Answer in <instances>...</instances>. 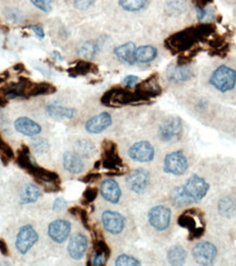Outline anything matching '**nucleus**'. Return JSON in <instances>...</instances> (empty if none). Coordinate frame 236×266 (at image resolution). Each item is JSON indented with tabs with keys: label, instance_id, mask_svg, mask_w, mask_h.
<instances>
[{
	"label": "nucleus",
	"instance_id": "nucleus-1",
	"mask_svg": "<svg viewBox=\"0 0 236 266\" xmlns=\"http://www.w3.org/2000/svg\"><path fill=\"white\" fill-rule=\"evenodd\" d=\"M211 32H212V28L210 26H200L198 28L187 29L169 36L166 39L165 46L173 53H183L188 51L199 37L207 36L211 34Z\"/></svg>",
	"mask_w": 236,
	"mask_h": 266
},
{
	"label": "nucleus",
	"instance_id": "nucleus-19",
	"mask_svg": "<svg viewBox=\"0 0 236 266\" xmlns=\"http://www.w3.org/2000/svg\"><path fill=\"white\" fill-rule=\"evenodd\" d=\"M14 128L18 132L27 136H35L42 131L40 126L28 117H20L15 120Z\"/></svg>",
	"mask_w": 236,
	"mask_h": 266
},
{
	"label": "nucleus",
	"instance_id": "nucleus-8",
	"mask_svg": "<svg viewBox=\"0 0 236 266\" xmlns=\"http://www.w3.org/2000/svg\"><path fill=\"white\" fill-rule=\"evenodd\" d=\"M38 241V235L36 230L30 225L23 226L18 232L17 240H15V247L21 254L28 253Z\"/></svg>",
	"mask_w": 236,
	"mask_h": 266
},
{
	"label": "nucleus",
	"instance_id": "nucleus-16",
	"mask_svg": "<svg viewBox=\"0 0 236 266\" xmlns=\"http://www.w3.org/2000/svg\"><path fill=\"white\" fill-rule=\"evenodd\" d=\"M194 216L191 215V211H188L187 213H184L180 219H178V224L184 228H187L189 230L190 238L196 239L200 238L202 236L203 231H205V227H203V224L199 225L198 222L195 219V215H196V211L192 209Z\"/></svg>",
	"mask_w": 236,
	"mask_h": 266
},
{
	"label": "nucleus",
	"instance_id": "nucleus-9",
	"mask_svg": "<svg viewBox=\"0 0 236 266\" xmlns=\"http://www.w3.org/2000/svg\"><path fill=\"white\" fill-rule=\"evenodd\" d=\"M149 223L154 229L163 231L168 228L170 222V211L165 206H156L148 214Z\"/></svg>",
	"mask_w": 236,
	"mask_h": 266
},
{
	"label": "nucleus",
	"instance_id": "nucleus-44",
	"mask_svg": "<svg viewBox=\"0 0 236 266\" xmlns=\"http://www.w3.org/2000/svg\"><path fill=\"white\" fill-rule=\"evenodd\" d=\"M66 206H67V202H66V201H65V200L61 199V198H59V199H57V200L55 201V203H54V205H53V208L55 209V211H61V209L66 208Z\"/></svg>",
	"mask_w": 236,
	"mask_h": 266
},
{
	"label": "nucleus",
	"instance_id": "nucleus-40",
	"mask_svg": "<svg viewBox=\"0 0 236 266\" xmlns=\"http://www.w3.org/2000/svg\"><path fill=\"white\" fill-rule=\"evenodd\" d=\"M33 148L37 153H45L50 148V144L45 139H35L33 142Z\"/></svg>",
	"mask_w": 236,
	"mask_h": 266
},
{
	"label": "nucleus",
	"instance_id": "nucleus-11",
	"mask_svg": "<svg viewBox=\"0 0 236 266\" xmlns=\"http://www.w3.org/2000/svg\"><path fill=\"white\" fill-rule=\"evenodd\" d=\"M129 157L139 163L151 162L154 157V149L152 145L146 141H140L135 143L129 149Z\"/></svg>",
	"mask_w": 236,
	"mask_h": 266
},
{
	"label": "nucleus",
	"instance_id": "nucleus-24",
	"mask_svg": "<svg viewBox=\"0 0 236 266\" xmlns=\"http://www.w3.org/2000/svg\"><path fill=\"white\" fill-rule=\"evenodd\" d=\"M110 248L103 240H97L94 244V253L91 257V265L101 266L105 264L110 256Z\"/></svg>",
	"mask_w": 236,
	"mask_h": 266
},
{
	"label": "nucleus",
	"instance_id": "nucleus-13",
	"mask_svg": "<svg viewBox=\"0 0 236 266\" xmlns=\"http://www.w3.org/2000/svg\"><path fill=\"white\" fill-rule=\"evenodd\" d=\"M102 224L108 232L112 235H118L125 228V219L119 213L105 211L102 214Z\"/></svg>",
	"mask_w": 236,
	"mask_h": 266
},
{
	"label": "nucleus",
	"instance_id": "nucleus-20",
	"mask_svg": "<svg viewBox=\"0 0 236 266\" xmlns=\"http://www.w3.org/2000/svg\"><path fill=\"white\" fill-rule=\"evenodd\" d=\"M101 195L104 198V200H106L108 202L116 204L120 200L121 190L115 180L108 179L105 180L101 185Z\"/></svg>",
	"mask_w": 236,
	"mask_h": 266
},
{
	"label": "nucleus",
	"instance_id": "nucleus-7",
	"mask_svg": "<svg viewBox=\"0 0 236 266\" xmlns=\"http://www.w3.org/2000/svg\"><path fill=\"white\" fill-rule=\"evenodd\" d=\"M188 168V162L182 151L169 153L164 159V172L170 175L182 176Z\"/></svg>",
	"mask_w": 236,
	"mask_h": 266
},
{
	"label": "nucleus",
	"instance_id": "nucleus-10",
	"mask_svg": "<svg viewBox=\"0 0 236 266\" xmlns=\"http://www.w3.org/2000/svg\"><path fill=\"white\" fill-rule=\"evenodd\" d=\"M102 165L104 168L110 169V171L116 172L123 167V162L118 156L116 144L111 141L105 142L103 145V158Z\"/></svg>",
	"mask_w": 236,
	"mask_h": 266
},
{
	"label": "nucleus",
	"instance_id": "nucleus-49",
	"mask_svg": "<svg viewBox=\"0 0 236 266\" xmlns=\"http://www.w3.org/2000/svg\"><path fill=\"white\" fill-rule=\"evenodd\" d=\"M13 69L15 70V71H23V70H26V67H24L23 66V64L22 63H18V64H15V66L13 67Z\"/></svg>",
	"mask_w": 236,
	"mask_h": 266
},
{
	"label": "nucleus",
	"instance_id": "nucleus-15",
	"mask_svg": "<svg viewBox=\"0 0 236 266\" xmlns=\"http://www.w3.org/2000/svg\"><path fill=\"white\" fill-rule=\"evenodd\" d=\"M149 179L150 176L148 172L144 171V169H136L127 176L126 182L130 190L136 193H141L145 190L146 185L149 183Z\"/></svg>",
	"mask_w": 236,
	"mask_h": 266
},
{
	"label": "nucleus",
	"instance_id": "nucleus-23",
	"mask_svg": "<svg viewBox=\"0 0 236 266\" xmlns=\"http://www.w3.org/2000/svg\"><path fill=\"white\" fill-rule=\"evenodd\" d=\"M136 87L137 91L139 92L146 101L151 98H156V96H158L161 93L160 84L158 83L157 79L154 77L146 79L145 81H143L139 85H137Z\"/></svg>",
	"mask_w": 236,
	"mask_h": 266
},
{
	"label": "nucleus",
	"instance_id": "nucleus-39",
	"mask_svg": "<svg viewBox=\"0 0 236 266\" xmlns=\"http://www.w3.org/2000/svg\"><path fill=\"white\" fill-rule=\"evenodd\" d=\"M78 152L80 155H90L92 152H94V147L87 141H81L78 143Z\"/></svg>",
	"mask_w": 236,
	"mask_h": 266
},
{
	"label": "nucleus",
	"instance_id": "nucleus-32",
	"mask_svg": "<svg viewBox=\"0 0 236 266\" xmlns=\"http://www.w3.org/2000/svg\"><path fill=\"white\" fill-rule=\"evenodd\" d=\"M172 201L174 205L180 207L192 203V200L187 196V193L184 190V187H177L176 189H174L172 193Z\"/></svg>",
	"mask_w": 236,
	"mask_h": 266
},
{
	"label": "nucleus",
	"instance_id": "nucleus-18",
	"mask_svg": "<svg viewBox=\"0 0 236 266\" xmlns=\"http://www.w3.org/2000/svg\"><path fill=\"white\" fill-rule=\"evenodd\" d=\"M112 125V117L108 112H101V114L91 118L85 125V130L89 133L97 134L104 131Z\"/></svg>",
	"mask_w": 236,
	"mask_h": 266
},
{
	"label": "nucleus",
	"instance_id": "nucleus-31",
	"mask_svg": "<svg viewBox=\"0 0 236 266\" xmlns=\"http://www.w3.org/2000/svg\"><path fill=\"white\" fill-rule=\"evenodd\" d=\"M56 90L55 87L46 82H42V83H33L30 88V92L28 98H36V96H40V95H47L54 93Z\"/></svg>",
	"mask_w": 236,
	"mask_h": 266
},
{
	"label": "nucleus",
	"instance_id": "nucleus-28",
	"mask_svg": "<svg viewBox=\"0 0 236 266\" xmlns=\"http://www.w3.org/2000/svg\"><path fill=\"white\" fill-rule=\"evenodd\" d=\"M40 196H42V191L39 190V188L36 187L35 184L29 183L27 185H24V188L21 192V196H20L21 203L24 204L33 203L40 198Z\"/></svg>",
	"mask_w": 236,
	"mask_h": 266
},
{
	"label": "nucleus",
	"instance_id": "nucleus-37",
	"mask_svg": "<svg viewBox=\"0 0 236 266\" xmlns=\"http://www.w3.org/2000/svg\"><path fill=\"white\" fill-rule=\"evenodd\" d=\"M115 265H117V266H139L140 262L133 256L124 254V255H120L117 257Z\"/></svg>",
	"mask_w": 236,
	"mask_h": 266
},
{
	"label": "nucleus",
	"instance_id": "nucleus-12",
	"mask_svg": "<svg viewBox=\"0 0 236 266\" xmlns=\"http://www.w3.org/2000/svg\"><path fill=\"white\" fill-rule=\"evenodd\" d=\"M195 261L200 265L212 264L217 256V248L210 243H201L192 249Z\"/></svg>",
	"mask_w": 236,
	"mask_h": 266
},
{
	"label": "nucleus",
	"instance_id": "nucleus-52",
	"mask_svg": "<svg viewBox=\"0 0 236 266\" xmlns=\"http://www.w3.org/2000/svg\"><path fill=\"white\" fill-rule=\"evenodd\" d=\"M5 80H6V79H4V78H0V85H2V84L5 82Z\"/></svg>",
	"mask_w": 236,
	"mask_h": 266
},
{
	"label": "nucleus",
	"instance_id": "nucleus-33",
	"mask_svg": "<svg viewBox=\"0 0 236 266\" xmlns=\"http://www.w3.org/2000/svg\"><path fill=\"white\" fill-rule=\"evenodd\" d=\"M94 68L93 64L89 61H79L76 63L75 66L68 70L69 75L71 77H80V76H85L89 72H91Z\"/></svg>",
	"mask_w": 236,
	"mask_h": 266
},
{
	"label": "nucleus",
	"instance_id": "nucleus-42",
	"mask_svg": "<svg viewBox=\"0 0 236 266\" xmlns=\"http://www.w3.org/2000/svg\"><path fill=\"white\" fill-rule=\"evenodd\" d=\"M123 85H125L128 88H133L136 87L139 83V78L136 77V76H128L123 80Z\"/></svg>",
	"mask_w": 236,
	"mask_h": 266
},
{
	"label": "nucleus",
	"instance_id": "nucleus-45",
	"mask_svg": "<svg viewBox=\"0 0 236 266\" xmlns=\"http://www.w3.org/2000/svg\"><path fill=\"white\" fill-rule=\"evenodd\" d=\"M79 216H80L81 222H82V224H83L84 227H85L87 229H90V224H89V217H88L87 212L83 211V209H80Z\"/></svg>",
	"mask_w": 236,
	"mask_h": 266
},
{
	"label": "nucleus",
	"instance_id": "nucleus-38",
	"mask_svg": "<svg viewBox=\"0 0 236 266\" xmlns=\"http://www.w3.org/2000/svg\"><path fill=\"white\" fill-rule=\"evenodd\" d=\"M31 3L33 4L39 10L44 12H50L52 10V5L54 0H31Z\"/></svg>",
	"mask_w": 236,
	"mask_h": 266
},
{
	"label": "nucleus",
	"instance_id": "nucleus-29",
	"mask_svg": "<svg viewBox=\"0 0 236 266\" xmlns=\"http://www.w3.org/2000/svg\"><path fill=\"white\" fill-rule=\"evenodd\" d=\"M187 257L186 250L180 246H175L169 249L167 253V260L172 265H182L185 263Z\"/></svg>",
	"mask_w": 236,
	"mask_h": 266
},
{
	"label": "nucleus",
	"instance_id": "nucleus-2",
	"mask_svg": "<svg viewBox=\"0 0 236 266\" xmlns=\"http://www.w3.org/2000/svg\"><path fill=\"white\" fill-rule=\"evenodd\" d=\"M101 101L106 106H118V105L144 102L146 100L137 90L132 92L126 88H112L103 95Z\"/></svg>",
	"mask_w": 236,
	"mask_h": 266
},
{
	"label": "nucleus",
	"instance_id": "nucleus-34",
	"mask_svg": "<svg viewBox=\"0 0 236 266\" xmlns=\"http://www.w3.org/2000/svg\"><path fill=\"white\" fill-rule=\"evenodd\" d=\"M146 0H119V6L126 11H139L145 7Z\"/></svg>",
	"mask_w": 236,
	"mask_h": 266
},
{
	"label": "nucleus",
	"instance_id": "nucleus-6",
	"mask_svg": "<svg viewBox=\"0 0 236 266\" xmlns=\"http://www.w3.org/2000/svg\"><path fill=\"white\" fill-rule=\"evenodd\" d=\"M182 132V120L177 117H170L161 125L159 129V138L164 142H172L180 139Z\"/></svg>",
	"mask_w": 236,
	"mask_h": 266
},
{
	"label": "nucleus",
	"instance_id": "nucleus-14",
	"mask_svg": "<svg viewBox=\"0 0 236 266\" xmlns=\"http://www.w3.org/2000/svg\"><path fill=\"white\" fill-rule=\"evenodd\" d=\"M71 225L68 221L57 220L48 226V236L51 237L56 244H62L66 241L70 235Z\"/></svg>",
	"mask_w": 236,
	"mask_h": 266
},
{
	"label": "nucleus",
	"instance_id": "nucleus-21",
	"mask_svg": "<svg viewBox=\"0 0 236 266\" xmlns=\"http://www.w3.org/2000/svg\"><path fill=\"white\" fill-rule=\"evenodd\" d=\"M166 76L169 81L172 82H184L192 77V71L189 66L185 64H170L166 71Z\"/></svg>",
	"mask_w": 236,
	"mask_h": 266
},
{
	"label": "nucleus",
	"instance_id": "nucleus-36",
	"mask_svg": "<svg viewBox=\"0 0 236 266\" xmlns=\"http://www.w3.org/2000/svg\"><path fill=\"white\" fill-rule=\"evenodd\" d=\"M235 203L232 199H223L219 203V211L224 216H231L235 212Z\"/></svg>",
	"mask_w": 236,
	"mask_h": 266
},
{
	"label": "nucleus",
	"instance_id": "nucleus-48",
	"mask_svg": "<svg viewBox=\"0 0 236 266\" xmlns=\"http://www.w3.org/2000/svg\"><path fill=\"white\" fill-rule=\"evenodd\" d=\"M100 177H101V176H100L99 174H91V175H88L87 177H84V178L82 179V181H84V182H91V181H93V180L99 179Z\"/></svg>",
	"mask_w": 236,
	"mask_h": 266
},
{
	"label": "nucleus",
	"instance_id": "nucleus-27",
	"mask_svg": "<svg viewBox=\"0 0 236 266\" xmlns=\"http://www.w3.org/2000/svg\"><path fill=\"white\" fill-rule=\"evenodd\" d=\"M135 51L136 45L134 43H126L121 46H118L114 53L117 56V58L127 64H135Z\"/></svg>",
	"mask_w": 236,
	"mask_h": 266
},
{
	"label": "nucleus",
	"instance_id": "nucleus-35",
	"mask_svg": "<svg viewBox=\"0 0 236 266\" xmlns=\"http://www.w3.org/2000/svg\"><path fill=\"white\" fill-rule=\"evenodd\" d=\"M97 52V46L93 42L83 43L79 47V55L85 59H92Z\"/></svg>",
	"mask_w": 236,
	"mask_h": 266
},
{
	"label": "nucleus",
	"instance_id": "nucleus-51",
	"mask_svg": "<svg viewBox=\"0 0 236 266\" xmlns=\"http://www.w3.org/2000/svg\"><path fill=\"white\" fill-rule=\"evenodd\" d=\"M8 103V100L5 99L4 96H0V107H4L6 106V104Z\"/></svg>",
	"mask_w": 236,
	"mask_h": 266
},
{
	"label": "nucleus",
	"instance_id": "nucleus-41",
	"mask_svg": "<svg viewBox=\"0 0 236 266\" xmlns=\"http://www.w3.org/2000/svg\"><path fill=\"white\" fill-rule=\"evenodd\" d=\"M95 0H75V7L79 10H87L92 7Z\"/></svg>",
	"mask_w": 236,
	"mask_h": 266
},
{
	"label": "nucleus",
	"instance_id": "nucleus-22",
	"mask_svg": "<svg viewBox=\"0 0 236 266\" xmlns=\"http://www.w3.org/2000/svg\"><path fill=\"white\" fill-rule=\"evenodd\" d=\"M63 167L67 172L77 175L84 171V163L82 158L77 153L67 152L63 155Z\"/></svg>",
	"mask_w": 236,
	"mask_h": 266
},
{
	"label": "nucleus",
	"instance_id": "nucleus-46",
	"mask_svg": "<svg viewBox=\"0 0 236 266\" xmlns=\"http://www.w3.org/2000/svg\"><path fill=\"white\" fill-rule=\"evenodd\" d=\"M31 29H32V31L34 32L35 33V35L38 37V38H44V36H45V32H44V29L40 27V26H32L31 27Z\"/></svg>",
	"mask_w": 236,
	"mask_h": 266
},
{
	"label": "nucleus",
	"instance_id": "nucleus-25",
	"mask_svg": "<svg viewBox=\"0 0 236 266\" xmlns=\"http://www.w3.org/2000/svg\"><path fill=\"white\" fill-rule=\"evenodd\" d=\"M158 51L156 47L146 45L136 48L135 51V61L139 63H149L157 58Z\"/></svg>",
	"mask_w": 236,
	"mask_h": 266
},
{
	"label": "nucleus",
	"instance_id": "nucleus-47",
	"mask_svg": "<svg viewBox=\"0 0 236 266\" xmlns=\"http://www.w3.org/2000/svg\"><path fill=\"white\" fill-rule=\"evenodd\" d=\"M0 253L5 256L9 255V250H8V246L4 239H0Z\"/></svg>",
	"mask_w": 236,
	"mask_h": 266
},
{
	"label": "nucleus",
	"instance_id": "nucleus-26",
	"mask_svg": "<svg viewBox=\"0 0 236 266\" xmlns=\"http://www.w3.org/2000/svg\"><path fill=\"white\" fill-rule=\"evenodd\" d=\"M48 115L52 118L57 119V120H62V119H72L75 117L77 110L73 108H67L59 106V105L55 104H50L46 108Z\"/></svg>",
	"mask_w": 236,
	"mask_h": 266
},
{
	"label": "nucleus",
	"instance_id": "nucleus-17",
	"mask_svg": "<svg viewBox=\"0 0 236 266\" xmlns=\"http://www.w3.org/2000/svg\"><path fill=\"white\" fill-rule=\"evenodd\" d=\"M68 253L73 260H81L88 250V239L82 233L73 235L68 244Z\"/></svg>",
	"mask_w": 236,
	"mask_h": 266
},
{
	"label": "nucleus",
	"instance_id": "nucleus-4",
	"mask_svg": "<svg viewBox=\"0 0 236 266\" xmlns=\"http://www.w3.org/2000/svg\"><path fill=\"white\" fill-rule=\"evenodd\" d=\"M209 189V183L197 175L191 176L184 185L185 192L192 200V202H199V201H201L207 196Z\"/></svg>",
	"mask_w": 236,
	"mask_h": 266
},
{
	"label": "nucleus",
	"instance_id": "nucleus-5",
	"mask_svg": "<svg viewBox=\"0 0 236 266\" xmlns=\"http://www.w3.org/2000/svg\"><path fill=\"white\" fill-rule=\"evenodd\" d=\"M29 174L32 177H34L40 184H43L46 190L58 191L60 189V179L56 173L47 171L45 168H40L39 166L35 165L29 172Z\"/></svg>",
	"mask_w": 236,
	"mask_h": 266
},
{
	"label": "nucleus",
	"instance_id": "nucleus-50",
	"mask_svg": "<svg viewBox=\"0 0 236 266\" xmlns=\"http://www.w3.org/2000/svg\"><path fill=\"white\" fill-rule=\"evenodd\" d=\"M53 57H54L55 59H57V60H60V61L63 60L62 57L60 56V54H59L58 52H54V53H53Z\"/></svg>",
	"mask_w": 236,
	"mask_h": 266
},
{
	"label": "nucleus",
	"instance_id": "nucleus-43",
	"mask_svg": "<svg viewBox=\"0 0 236 266\" xmlns=\"http://www.w3.org/2000/svg\"><path fill=\"white\" fill-rule=\"evenodd\" d=\"M96 197H97V190L95 188H88L84 191L83 198H84V200L87 201L88 203L93 202V201L96 199Z\"/></svg>",
	"mask_w": 236,
	"mask_h": 266
},
{
	"label": "nucleus",
	"instance_id": "nucleus-30",
	"mask_svg": "<svg viewBox=\"0 0 236 266\" xmlns=\"http://www.w3.org/2000/svg\"><path fill=\"white\" fill-rule=\"evenodd\" d=\"M17 163L18 165L26 169V171L29 173L32 168H33L36 164L34 163V160H32L31 155H30V151L28 147H22L21 150L18 152V156H17Z\"/></svg>",
	"mask_w": 236,
	"mask_h": 266
},
{
	"label": "nucleus",
	"instance_id": "nucleus-3",
	"mask_svg": "<svg viewBox=\"0 0 236 266\" xmlns=\"http://www.w3.org/2000/svg\"><path fill=\"white\" fill-rule=\"evenodd\" d=\"M210 84L220 92H229L236 84V71L230 67L220 66L210 78Z\"/></svg>",
	"mask_w": 236,
	"mask_h": 266
}]
</instances>
